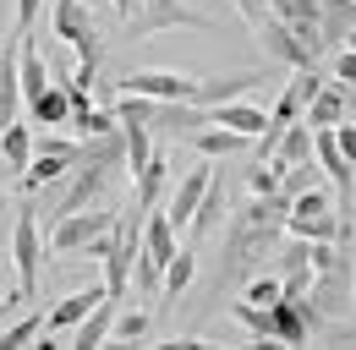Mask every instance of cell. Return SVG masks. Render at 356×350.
<instances>
[{"instance_id": "1", "label": "cell", "mask_w": 356, "mask_h": 350, "mask_svg": "<svg viewBox=\"0 0 356 350\" xmlns=\"http://www.w3.org/2000/svg\"><path fill=\"white\" fill-rule=\"evenodd\" d=\"M307 301L323 312V323H334L340 312H351V306H356V224L340 230V252H334V262L312 268Z\"/></svg>"}, {"instance_id": "2", "label": "cell", "mask_w": 356, "mask_h": 350, "mask_svg": "<svg viewBox=\"0 0 356 350\" xmlns=\"http://www.w3.org/2000/svg\"><path fill=\"white\" fill-rule=\"evenodd\" d=\"M181 252V230L170 224L165 208H143V252L132 262V290L143 296H154L159 290V279H165V262Z\"/></svg>"}, {"instance_id": "3", "label": "cell", "mask_w": 356, "mask_h": 350, "mask_svg": "<svg viewBox=\"0 0 356 350\" xmlns=\"http://www.w3.org/2000/svg\"><path fill=\"white\" fill-rule=\"evenodd\" d=\"M137 252H143V203H132V208L115 214V247H110V258H104V290H110V296H127V290H132Z\"/></svg>"}, {"instance_id": "4", "label": "cell", "mask_w": 356, "mask_h": 350, "mask_svg": "<svg viewBox=\"0 0 356 350\" xmlns=\"http://www.w3.org/2000/svg\"><path fill=\"white\" fill-rule=\"evenodd\" d=\"M44 252H49V241L39 235V219H33V208H17V230H11V262H17V285H22V301H33V296H39Z\"/></svg>"}, {"instance_id": "5", "label": "cell", "mask_w": 356, "mask_h": 350, "mask_svg": "<svg viewBox=\"0 0 356 350\" xmlns=\"http://www.w3.org/2000/svg\"><path fill=\"white\" fill-rule=\"evenodd\" d=\"M110 224H115V214H110L104 203L77 208V214H60L55 224H49V252H55V258H77V252L93 241V235H104Z\"/></svg>"}, {"instance_id": "6", "label": "cell", "mask_w": 356, "mask_h": 350, "mask_svg": "<svg viewBox=\"0 0 356 350\" xmlns=\"http://www.w3.org/2000/svg\"><path fill=\"white\" fill-rule=\"evenodd\" d=\"M165 28H214L203 11L181 6V0H143L132 17H127V39H154Z\"/></svg>"}, {"instance_id": "7", "label": "cell", "mask_w": 356, "mask_h": 350, "mask_svg": "<svg viewBox=\"0 0 356 350\" xmlns=\"http://www.w3.org/2000/svg\"><path fill=\"white\" fill-rule=\"evenodd\" d=\"M252 33H258V44H264V55L274 60V66H285V72H296V66H318V49H312L291 22H280L274 11H268Z\"/></svg>"}, {"instance_id": "8", "label": "cell", "mask_w": 356, "mask_h": 350, "mask_svg": "<svg viewBox=\"0 0 356 350\" xmlns=\"http://www.w3.org/2000/svg\"><path fill=\"white\" fill-rule=\"evenodd\" d=\"M329 83L318 66H296L291 72V83L280 88V99H274V110H268V121H280V126H291V121H302V110H307L312 99H318V88Z\"/></svg>"}, {"instance_id": "9", "label": "cell", "mask_w": 356, "mask_h": 350, "mask_svg": "<svg viewBox=\"0 0 356 350\" xmlns=\"http://www.w3.org/2000/svg\"><path fill=\"white\" fill-rule=\"evenodd\" d=\"M115 88H121V93H148V99H192V93H197V77L143 66V72H132V77H121Z\"/></svg>"}, {"instance_id": "10", "label": "cell", "mask_w": 356, "mask_h": 350, "mask_svg": "<svg viewBox=\"0 0 356 350\" xmlns=\"http://www.w3.org/2000/svg\"><path fill=\"white\" fill-rule=\"evenodd\" d=\"M104 296H110V290H104V279H99V285H83V290H72L66 301H55L44 312V328H49V334H72V328H77L93 306L104 301Z\"/></svg>"}, {"instance_id": "11", "label": "cell", "mask_w": 356, "mask_h": 350, "mask_svg": "<svg viewBox=\"0 0 356 350\" xmlns=\"http://www.w3.org/2000/svg\"><path fill=\"white\" fill-rule=\"evenodd\" d=\"M258 83H268V72H225V77H197V93H192V104H225V99H247Z\"/></svg>"}, {"instance_id": "12", "label": "cell", "mask_w": 356, "mask_h": 350, "mask_svg": "<svg viewBox=\"0 0 356 350\" xmlns=\"http://www.w3.org/2000/svg\"><path fill=\"white\" fill-rule=\"evenodd\" d=\"M209 181H214L209 159H203L197 170H186V175H181V186L170 192V203H165V214H170V224H176V230H186V224H192L197 203H203V192H209Z\"/></svg>"}, {"instance_id": "13", "label": "cell", "mask_w": 356, "mask_h": 350, "mask_svg": "<svg viewBox=\"0 0 356 350\" xmlns=\"http://www.w3.org/2000/svg\"><path fill=\"white\" fill-rule=\"evenodd\" d=\"M209 121L241 131V137H258V131L268 126V110H264V104H252V99H225V104H209Z\"/></svg>"}, {"instance_id": "14", "label": "cell", "mask_w": 356, "mask_h": 350, "mask_svg": "<svg viewBox=\"0 0 356 350\" xmlns=\"http://www.w3.org/2000/svg\"><path fill=\"white\" fill-rule=\"evenodd\" d=\"M115 306H121V296H104V301H99L88 317H83V323L72 328V345H77V350L104 345V340H110V328H115Z\"/></svg>"}, {"instance_id": "15", "label": "cell", "mask_w": 356, "mask_h": 350, "mask_svg": "<svg viewBox=\"0 0 356 350\" xmlns=\"http://www.w3.org/2000/svg\"><path fill=\"white\" fill-rule=\"evenodd\" d=\"M28 115H33V126H72V93H66V83H49L39 99H28Z\"/></svg>"}, {"instance_id": "16", "label": "cell", "mask_w": 356, "mask_h": 350, "mask_svg": "<svg viewBox=\"0 0 356 350\" xmlns=\"http://www.w3.org/2000/svg\"><path fill=\"white\" fill-rule=\"evenodd\" d=\"M252 137H241V131H230V126H220V121H209V126H197L192 131V148L203 153V159H230V153H241Z\"/></svg>"}, {"instance_id": "17", "label": "cell", "mask_w": 356, "mask_h": 350, "mask_svg": "<svg viewBox=\"0 0 356 350\" xmlns=\"http://www.w3.org/2000/svg\"><path fill=\"white\" fill-rule=\"evenodd\" d=\"M346 224H356V219H340V208H329V214H285V230L302 235V241H334Z\"/></svg>"}, {"instance_id": "18", "label": "cell", "mask_w": 356, "mask_h": 350, "mask_svg": "<svg viewBox=\"0 0 356 350\" xmlns=\"http://www.w3.org/2000/svg\"><path fill=\"white\" fill-rule=\"evenodd\" d=\"M302 121H312V126H340V121H346V83L329 77V83L318 88V99L302 110Z\"/></svg>"}, {"instance_id": "19", "label": "cell", "mask_w": 356, "mask_h": 350, "mask_svg": "<svg viewBox=\"0 0 356 350\" xmlns=\"http://www.w3.org/2000/svg\"><path fill=\"white\" fill-rule=\"evenodd\" d=\"M318 6H323V44L340 49L356 28V0H318Z\"/></svg>"}, {"instance_id": "20", "label": "cell", "mask_w": 356, "mask_h": 350, "mask_svg": "<svg viewBox=\"0 0 356 350\" xmlns=\"http://www.w3.org/2000/svg\"><path fill=\"white\" fill-rule=\"evenodd\" d=\"M225 224V186L220 181H209V192H203V203H197V214H192V224H186V235L192 241H203L209 230H220Z\"/></svg>"}, {"instance_id": "21", "label": "cell", "mask_w": 356, "mask_h": 350, "mask_svg": "<svg viewBox=\"0 0 356 350\" xmlns=\"http://www.w3.org/2000/svg\"><path fill=\"white\" fill-rule=\"evenodd\" d=\"M192 279H197V258H192V247H181L176 258L165 262V279H159V296H165V301H176V296H186V290H192Z\"/></svg>"}, {"instance_id": "22", "label": "cell", "mask_w": 356, "mask_h": 350, "mask_svg": "<svg viewBox=\"0 0 356 350\" xmlns=\"http://www.w3.org/2000/svg\"><path fill=\"white\" fill-rule=\"evenodd\" d=\"M165 175H170V159H165V153H154V159L132 175L137 203H143V208H159V197H165Z\"/></svg>"}, {"instance_id": "23", "label": "cell", "mask_w": 356, "mask_h": 350, "mask_svg": "<svg viewBox=\"0 0 356 350\" xmlns=\"http://www.w3.org/2000/svg\"><path fill=\"white\" fill-rule=\"evenodd\" d=\"M302 159H312V121H291V126H285V137H280L274 165L285 170V165H302Z\"/></svg>"}, {"instance_id": "24", "label": "cell", "mask_w": 356, "mask_h": 350, "mask_svg": "<svg viewBox=\"0 0 356 350\" xmlns=\"http://www.w3.org/2000/svg\"><path fill=\"white\" fill-rule=\"evenodd\" d=\"M230 317L252 334V345H274V312L268 306H252V301H236L230 306Z\"/></svg>"}, {"instance_id": "25", "label": "cell", "mask_w": 356, "mask_h": 350, "mask_svg": "<svg viewBox=\"0 0 356 350\" xmlns=\"http://www.w3.org/2000/svg\"><path fill=\"white\" fill-rule=\"evenodd\" d=\"M121 137H127V175H137L148 159H154V142H148V121H121Z\"/></svg>"}, {"instance_id": "26", "label": "cell", "mask_w": 356, "mask_h": 350, "mask_svg": "<svg viewBox=\"0 0 356 350\" xmlns=\"http://www.w3.org/2000/svg\"><path fill=\"white\" fill-rule=\"evenodd\" d=\"M0 148H6V159H11V170L22 175V170H28V159H33V131L22 126V121H11V126L0 131Z\"/></svg>"}, {"instance_id": "27", "label": "cell", "mask_w": 356, "mask_h": 350, "mask_svg": "<svg viewBox=\"0 0 356 350\" xmlns=\"http://www.w3.org/2000/svg\"><path fill=\"white\" fill-rule=\"evenodd\" d=\"M44 334V312H28L22 323H11L6 334H0V350H22V345H33Z\"/></svg>"}, {"instance_id": "28", "label": "cell", "mask_w": 356, "mask_h": 350, "mask_svg": "<svg viewBox=\"0 0 356 350\" xmlns=\"http://www.w3.org/2000/svg\"><path fill=\"white\" fill-rule=\"evenodd\" d=\"M268 192H280V165L274 159H252L247 165V197H268Z\"/></svg>"}, {"instance_id": "29", "label": "cell", "mask_w": 356, "mask_h": 350, "mask_svg": "<svg viewBox=\"0 0 356 350\" xmlns=\"http://www.w3.org/2000/svg\"><path fill=\"white\" fill-rule=\"evenodd\" d=\"M285 296V279L280 274H258V279H247V290H241V301H252V306H274Z\"/></svg>"}, {"instance_id": "30", "label": "cell", "mask_w": 356, "mask_h": 350, "mask_svg": "<svg viewBox=\"0 0 356 350\" xmlns=\"http://www.w3.org/2000/svg\"><path fill=\"white\" fill-rule=\"evenodd\" d=\"M72 126L83 131V137H104V131H115L121 126V115H115V104H93L83 121H72Z\"/></svg>"}, {"instance_id": "31", "label": "cell", "mask_w": 356, "mask_h": 350, "mask_svg": "<svg viewBox=\"0 0 356 350\" xmlns=\"http://www.w3.org/2000/svg\"><path fill=\"white\" fill-rule=\"evenodd\" d=\"M115 345H132V340H148V312H115V328H110Z\"/></svg>"}, {"instance_id": "32", "label": "cell", "mask_w": 356, "mask_h": 350, "mask_svg": "<svg viewBox=\"0 0 356 350\" xmlns=\"http://www.w3.org/2000/svg\"><path fill=\"white\" fill-rule=\"evenodd\" d=\"M39 11H44V0H17V6H11V28H17V33H33Z\"/></svg>"}, {"instance_id": "33", "label": "cell", "mask_w": 356, "mask_h": 350, "mask_svg": "<svg viewBox=\"0 0 356 350\" xmlns=\"http://www.w3.org/2000/svg\"><path fill=\"white\" fill-rule=\"evenodd\" d=\"M334 83H346V88L356 83V49H351V44L334 49Z\"/></svg>"}, {"instance_id": "34", "label": "cell", "mask_w": 356, "mask_h": 350, "mask_svg": "<svg viewBox=\"0 0 356 350\" xmlns=\"http://www.w3.org/2000/svg\"><path fill=\"white\" fill-rule=\"evenodd\" d=\"M334 142H340V153L356 165V126H351V121H340V126H334Z\"/></svg>"}, {"instance_id": "35", "label": "cell", "mask_w": 356, "mask_h": 350, "mask_svg": "<svg viewBox=\"0 0 356 350\" xmlns=\"http://www.w3.org/2000/svg\"><path fill=\"white\" fill-rule=\"evenodd\" d=\"M110 6H115L121 17H132V11H137V6H143V0H110Z\"/></svg>"}, {"instance_id": "36", "label": "cell", "mask_w": 356, "mask_h": 350, "mask_svg": "<svg viewBox=\"0 0 356 350\" xmlns=\"http://www.w3.org/2000/svg\"><path fill=\"white\" fill-rule=\"evenodd\" d=\"M11 181V159H6V148H0V186Z\"/></svg>"}, {"instance_id": "37", "label": "cell", "mask_w": 356, "mask_h": 350, "mask_svg": "<svg viewBox=\"0 0 356 350\" xmlns=\"http://www.w3.org/2000/svg\"><path fill=\"white\" fill-rule=\"evenodd\" d=\"M11 214V197H6V186H0V219Z\"/></svg>"}, {"instance_id": "38", "label": "cell", "mask_w": 356, "mask_h": 350, "mask_svg": "<svg viewBox=\"0 0 356 350\" xmlns=\"http://www.w3.org/2000/svg\"><path fill=\"white\" fill-rule=\"evenodd\" d=\"M11 301H17V296H11V290H0V312H6V306H11Z\"/></svg>"}, {"instance_id": "39", "label": "cell", "mask_w": 356, "mask_h": 350, "mask_svg": "<svg viewBox=\"0 0 356 350\" xmlns=\"http://www.w3.org/2000/svg\"><path fill=\"white\" fill-rule=\"evenodd\" d=\"M6 262H11V258H6V252H0V279H6Z\"/></svg>"}]
</instances>
